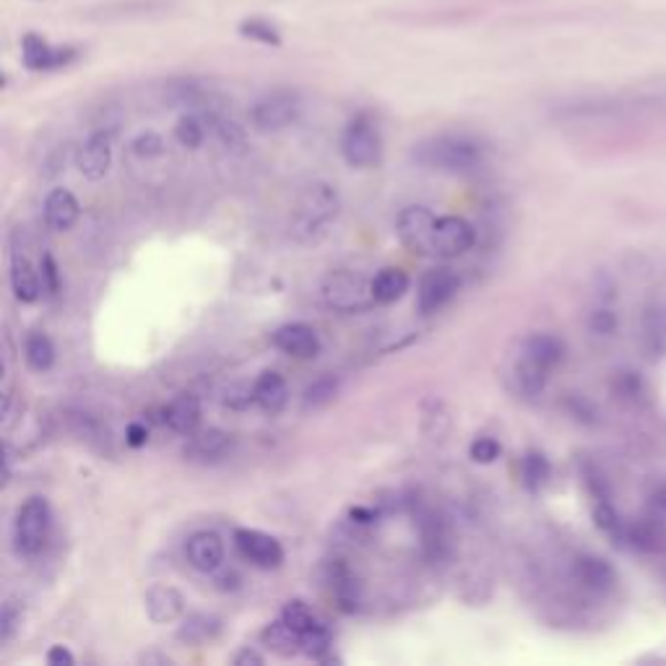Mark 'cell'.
<instances>
[{"instance_id":"cell-47","label":"cell","mask_w":666,"mask_h":666,"mask_svg":"<svg viewBox=\"0 0 666 666\" xmlns=\"http://www.w3.org/2000/svg\"><path fill=\"white\" fill-rule=\"evenodd\" d=\"M141 662H144V664H154V662H157V664H169L167 656H157V654H146V656H141Z\"/></svg>"},{"instance_id":"cell-22","label":"cell","mask_w":666,"mask_h":666,"mask_svg":"<svg viewBox=\"0 0 666 666\" xmlns=\"http://www.w3.org/2000/svg\"><path fill=\"white\" fill-rule=\"evenodd\" d=\"M549 370L545 362H539L537 357H531L529 352L521 349V357L515 362V383H518V391L526 393V396H539V393L547 388L549 380Z\"/></svg>"},{"instance_id":"cell-10","label":"cell","mask_w":666,"mask_h":666,"mask_svg":"<svg viewBox=\"0 0 666 666\" xmlns=\"http://www.w3.org/2000/svg\"><path fill=\"white\" fill-rule=\"evenodd\" d=\"M110 164H113V133L94 130L79 149L76 167L86 180L97 183L110 172Z\"/></svg>"},{"instance_id":"cell-13","label":"cell","mask_w":666,"mask_h":666,"mask_svg":"<svg viewBox=\"0 0 666 666\" xmlns=\"http://www.w3.org/2000/svg\"><path fill=\"white\" fill-rule=\"evenodd\" d=\"M271 341L278 352L297 357V359H313L320 352V339H317L313 325H308V323H286V325L276 328Z\"/></svg>"},{"instance_id":"cell-2","label":"cell","mask_w":666,"mask_h":666,"mask_svg":"<svg viewBox=\"0 0 666 666\" xmlns=\"http://www.w3.org/2000/svg\"><path fill=\"white\" fill-rule=\"evenodd\" d=\"M339 214V193L328 183H313L297 200L292 232L300 242H315Z\"/></svg>"},{"instance_id":"cell-36","label":"cell","mask_w":666,"mask_h":666,"mask_svg":"<svg viewBox=\"0 0 666 666\" xmlns=\"http://www.w3.org/2000/svg\"><path fill=\"white\" fill-rule=\"evenodd\" d=\"M239 35L242 37H247V40L253 42H261V44H281V37H278V32H276V27H271L269 21H263V19H250V21H242L239 24Z\"/></svg>"},{"instance_id":"cell-3","label":"cell","mask_w":666,"mask_h":666,"mask_svg":"<svg viewBox=\"0 0 666 666\" xmlns=\"http://www.w3.org/2000/svg\"><path fill=\"white\" fill-rule=\"evenodd\" d=\"M47 537H50V505L44 498H29L19 508L16 523H13L16 552L24 557H35L42 552Z\"/></svg>"},{"instance_id":"cell-28","label":"cell","mask_w":666,"mask_h":666,"mask_svg":"<svg viewBox=\"0 0 666 666\" xmlns=\"http://www.w3.org/2000/svg\"><path fill=\"white\" fill-rule=\"evenodd\" d=\"M523 352H529L531 357H537L539 362H545L549 370H554L562 357H565V344L552 336V333H534L523 341Z\"/></svg>"},{"instance_id":"cell-40","label":"cell","mask_w":666,"mask_h":666,"mask_svg":"<svg viewBox=\"0 0 666 666\" xmlns=\"http://www.w3.org/2000/svg\"><path fill=\"white\" fill-rule=\"evenodd\" d=\"M500 453H503V445L495 437H476L469 448L471 461L476 464H492L500 458Z\"/></svg>"},{"instance_id":"cell-16","label":"cell","mask_w":666,"mask_h":666,"mask_svg":"<svg viewBox=\"0 0 666 666\" xmlns=\"http://www.w3.org/2000/svg\"><path fill=\"white\" fill-rule=\"evenodd\" d=\"M573 578L591 593H607L615 586L612 565L601 557H593V554H581L573 562Z\"/></svg>"},{"instance_id":"cell-30","label":"cell","mask_w":666,"mask_h":666,"mask_svg":"<svg viewBox=\"0 0 666 666\" xmlns=\"http://www.w3.org/2000/svg\"><path fill=\"white\" fill-rule=\"evenodd\" d=\"M219 627H222V623H219L216 617H211V615H191V617L183 623V627H180L177 638H180L183 643H188V646H200V643L216 638V635H219Z\"/></svg>"},{"instance_id":"cell-26","label":"cell","mask_w":666,"mask_h":666,"mask_svg":"<svg viewBox=\"0 0 666 666\" xmlns=\"http://www.w3.org/2000/svg\"><path fill=\"white\" fill-rule=\"evenodd\" d=\"M643 347L648 357H659L666 349V315L659 305H651L643 313Z\"/></svg>"},{"instance_id":"cell-19","label":"cell","mask_w":666,"mask_h":666,"mask_svg":"<svg viewBox=\"0 0 666 666\" xmlns=\"http://www.w3.org/2000/svg\"><path fill=\"white\" fill-rule=\"evenodd\" d=\"M253 401H255L263 411L278 414V411L286 406V401H289L286 380H284L278 372H274V370L263 372V375L255 380V386H253Z\"/></svg>"},{"instance_id":"cell-46","label":"cell","mask_w":666,"mask_h":666,"mask_svg":"<svg viewBox=\"0 0 666 666\" xmlns=\"http://www.w3.org/2000/svg\"><path fill=\"white\" fill-rule=\"evenodd\" d=\"M216 584H219L222 591H235V588L239 586V578H237V573H224Z\"/></svg>"},{"instance_id":"cell-20","label":"cell","mask_w":666,"mask_h":666,"mask_svg":"<svg viewBox=\"0 0 666 666\" xmlns=\"http://www.w3.org/2000/svg\"><path fill=\"white\" fill-rule=\"evenodd\" d=\"M183 607H185V599H183V593L175 591V588L157 586L146 593V612H149V617H152L154 623H159V625L177 620V617L183 615Z\"/></svg>"},{"instance_id":"cell-8","label":"cell","mask_w":666,"mask_h":666,"mask_svg":"<svg viewBox=\"0 0 666 666\" xmlns=\"http://www.w3.org/2000/svg\"><path fill=\"white\" fill-rule=\"evenodd\" d=\"M235 547L247 562H253L261 570H274L284 562V549L278 539L255 529H239L235 534Z\"/></svg>"},{"instance_id":"cell-17","label":"cell","mask_w":666,"mask_h":666,"mask_svg":"<svg viewBox=\"0 0 666 666\" xmlns=\"http://www.w3.org/2000/svg\"><path fill=\"white\" fill-rule=\"evenodd\" d=\"M625 545L640 552H659L666 545V529L664 521L659 513H651L635 523H627V537Z\"/></svg>"},{"instance_id":"cell-31","label":"cell","mask_w":666,"mask_h":666,"mask_svg":"<svg viewBox=\"0 0 666 666\" xmlns=\"http://www.w3.org/2000/svg\"><path fill=\"white\" fill-rule=\"evenodd\" d=\"M521 479L526 484L529 492H539L549 479V461L545 453L539 451H529L521 461Z\"/></svg>"},{"instance_id":"cell-34","label":"cell","mask_w":666,"mask_h":666,"mask_svg":"<svg viewBox=\"0 0 666 666\" xmlns=\"http://www.w3.org/2000/svg\"><path fill=\"white\" fill-rule=\"evenodd\" d=\"M175 138L185 149H198L206 138V120L196 113H185L175 122Z\"/></svg>"},{"instance_id":"cell-41","label":"cell","mask_w":666,"mask_h":666,"mask_svg":"<svg viewBox=\"0 0 666 666\" xmlns=\"http://www.w3.org/2000/svg\"><path fill=\"white\" fill-rule=\"evenodd\" d=\"M19 625H21V609H19V604L16 601H5L3 604V615H0V640L8 643Z\"/></svg>"},{"instance_id":"cell-12","label":"cell","mask_w":666,"mask_h":666,"mask_svg":"<svg viewBox=\"0 0 666 666\" xmlns=\"http://www.w3.org/2000/svg\"><path fill=\"white\" fill-rule=\"evenodd\" d=\"M21 55H24V66L29 71H55V68L74 63L79 52L71 47H50L37 35H27L21 42Z\"/></svg>"},{"instance_id":"cell-25","label":"cell","mask_w":666,"mask_h":666,"mask_svg":"<svg viewBox=\"0 0 666 666\" xmlns=\"http://www.w3.org/2000/svg\"><path fill=\"white\" fill-rule=\"evenodd\" d=\"M261 640H263L271 651L281 654V656H294V654H302V635H300L297 630H292V627L286 625L281 617L263 630Z\"/></svg>"},{"instance_id":"cell-42","label":"cell","mask_w":666,"mask_h":666,"mask_svg":"<svg viewBox=\"0 0 666 666\" xmlns=\"http://www.w3.org/2000/svg\"><path fill=\"white\" fill-rule=\"evenodd\" d=\"M42 284L47 286V292H58L60 289V276H58V266L52 261V255H44L42 258Z\"/></svg>"},{"instance_id":"cell-39","label":"cell","mask_w":666,"mask_h":666,"mask_svg":"<svg viewBox=\"0 0 666 666\" xmlns=\"http://www.w3.org/2000/svg\"><path fill=\"white\" fill-rule=\"evenodd\" d=\"M130 152L141 159L161 157V154H164V141H161L159 133L146 130V133H141V136H136V138L130 141Z\"/></svg>"},{"instance_id":"cell-35","label":"cell","mask_w":666,"mask_h":666,"mask_svg":"<svg viewBox=\"0 0 666 666\" xmlns=\"http://www.w3.org/2000/svg\"><path fill=\"white\" fill-rule=\"evenodd\" d=\"M281 620L286 623V625L292 627V630H297L300 635L305 632V630H310V627L317 623L313 615V609L305 604V601H300V599H294V601H289L286 607H284V612H281Z\"/></svg>"},{"instance_id":"cell-5","label":"cell","mask_w":666,"mask_h":666,"mask_svg":"<svg viewBox=\"0 0 666 666\" xmlns=\"http://www.w3.org/2000/svg\"><path fill=\"white\" fill-rule=\"evenodd\" d=\"M302 113V102H300V94L289 91V89H276V91H269L263 94L253 110H250V120L258 130L263 133H276V130H284L289 128L294 120L300 118Z\"/></svg>"},{"instance_id":"cell-11","label":"cell","mask_w":666,"mask_h":666,"mask_svg":"<svg viewBox=\"0 0 666 666\" xmlns=\"http://www.w3.org/2000/svg\"><path fill=\"white\" fill-rule=\"evenodd\" d=\"M458 292V276L451 269H432L422 276L417 292V308L422 315L437 313Z\"/></svg>"},{"instance_id":"cell-9","label":"cell","mask_w":666,"mask_h":666,"mask_svg":"<svg viewBox=\"0 0 666 666\" xmlns=\"http://www.w3.org/2000/svg\"><path fill=\"white\" fill-rule=\"evenodd\" d=\"M476 242V232L464 216H440L435 227V255L458 258L469 253Z\"/></svg>"},{"instance_id":"cell-43","label":"cell","mask_w":666,"mask_h":666,"mask_svg":"<svg viewBox=\"0 0 666 666\" xmlns=\"http://www.w3.org/2000/svg\"><path fill=\"white\" fill-rule=\"evenodd\" d=\"M74 654L66 648V646H52L50 651H47V664L50 666H74Z\"/></svg>"},{"instance_id":"cell-15","label":"cell","mask_w":666,"mask_h":666,"mask_svg":"<svg viewBox=\"0 0 666 666\" xmlns=\"http://www.w3.org/2000/svg\"><path fill=\"white\" fill-rule=\"evenodd\" d=\"M81 216L79 198L74 196L66 188H55L50 191V196L44 198V222L50 230L55 232H68Z\"/></svg>"},{"instance_id":"cell-45","label":"cell","mask_w":666,"mask_h":666,"mask_svg":"<svg viewBox=\"0 0 666 666\" xmlns=\"http://www.w3.org/2000/svg\"><path fill=\"white\" fill-rule=\"evenodd\" d=\"M263 662H266V659H263L258 651H250V648H242L235 656L237 666H263Z\"/></svg>"},{"instance_id":"cell-38","label":"cell","mask_w":666,"mask_h":666,"mask_svg":"<svg viewBox=\"0 0 666 666\" xmlns=\"http://www.w3.org/2000/svg\"><path fill=\"white\" fill-rule=\"evenodd\" d=\"M588 328L596 336H612L617 331V313L609 305H599L588 315Z\"/></svg>"},{"instance_id":"cell-37","label":"cell","mask_w":666,"mask_h":666,"mask_svg":"<svg viewBox=\"0 0 666 666\" xmlns=\"http://www.w3.org/2000/svg\"><path fill=\"white\" fill-rule=\"evenodd\" d=\"M339 391V383L333 378H320L305 391V409H320L328 401H333V396Z\"/></svg>"},{"instance_id":"cell-32","label":"cell","mask_w":666,"mask_h":666,"mask_svg":"<svg viewBox=\"0 0 666 666\" xmlns=\"http://www.w3.org/2000/svg\"><path fill=\"white\" fill-rule=\"evenodd\" d=\"M24 352H27L29 367L37 370V372H47V370L55 364V347H52V341H50L47 333L35 331V333L27 339V349H24Z\"/></svg>"},{"instance_id":"cell-21","label":"cell","mask_w":666,"mask_h":666,"mask_svg":"<svg viewBox=\"0 0 666 666\" xmlns=\"http://www.w3.org/2000/svg\"><path fill=\"white\" fill-rule=\"evenodd\" d=\"M11 286H13V294L19 302H37L42 292V281L40 274L35 271V266L29 263L27 255H13V263H11Z\"/></svg>"},{"instance_id":"cell-7","label":"cell","mask_w":666,"mask_h":666,"mask_svg":"<svg viewBox=\"0 0 666 666\" xmlns=\"http://www.w3.org/2000/svg\"><path fill=\"white\" fill-rule=\"evenodd\" d=\"M323 297L331 308L336 310H362L372 300V284H364L362 276H354L352 271H336L325 278L323 284Z\"/></svg>"},{"instance_id":"cell-6","label":"cell","mask_w":666,"mask_h":666,"mask_svg":"<svg viewBox=\"0 0 666 666\" xmlns=\"http://www.w3.org/2000/svg\"><path fill=\"white\" fill-rule=\"evenodd\" d=\"M437 216L425 206H409L396 219V235L417 255H435Z\"/></svg>"},{"instance_id":"cell-4","label":"cell","mask_w":666,"mask_h":666,"mask_svg":"<svg viewBox=\"0 0 666 666\" xmlns=\"http://www.w3.org/2000/svg\"><path fill=\"white\" fill-rule=\"evenodd\" d=\"M341 154L352 167H372L383 154V138L370 115H357L341 133Z\"/></svg>"},{"instance_id":"cell-23","label":"cell","mask_w":666,"mask_h":666,"mask_svg":"<svg viewBox=\"0 0 666 666\" xmlns=\"http://www.w3.org/2000/svg\"><path fill=\"white\" fill-rule=\"evenodd\" d=\"M370 284H372V300L378 305H391V302L401 300L406 294L409 274L404 269H398V266H388V269H380Z\"/></svg>"},{"instance_id":"cell-44","label":"cell","mask_w":666,"mask_h":666,"mask_svg":"<svg viewBox=\"0 0 666 666\" xmlns=\"http://www.w3.org/2000/svg\"><path fill=\"white\" fill-rule=\"evenodd\" d=\"M125 440H128L130 448H141V445H146V440H149V430H146L141 422H133V425H128V430H125Z\"/></svg>"},{"instance_id":"cell-27","label":"cell","mask_w":666,"mask_h":666,"mask_svg":"<svg viewBox=\"0 0 666 666\" xmlns=\"http://www.w3.org/2000/svg\"><path fill=\"white\" fill-rule=\"evenodd\" d=\"M448 531H445V523L437 518V515H425L422 518V552L425 557L437 562L448 554Z\"/></svg>"},{"instance_id":"cell-18","label":"cell","mask_w":666,"mask_h":666,"mask_svg":"<svg viewBox=\"0 0 666 666\" xmlns=\"http://www.w3.org/2000/svg\"><path fill=\"white\" fill-rule=\"evenodd\" d=\"M164 422L169 425V430L180 432V435H193L200 425V401L193 393H180L175 396L167 409H164Z\"/></svg>"},{"instance_id":"cell-1","label":"cell","mask_w":666,"mask_h":666,"mask_svg":"<svg viewBox=\"0 0 666 666\" xmlns=\"http://www.w3.org/2000/svg\"><path fill=\"white\" fill-rule=\"evenodd\" d=\"M414 159L440 172H471L484 161V146L469 136H437L422 141Z\"/></svg>"},{"instance_id":"cell-24","label":"cell","mask_w":666,"mask_h":666,"mask_svg":"<svg viewBox=\"0 0 666 666\" xmlns=\"http://www.w3.org/2000/svg\"><path fill=\"white\" fill-rule=\"evenodd\" d=\"M230 445H232V440L227 432L206 430L191 440V445L185 448V456L198 458V461H216L230 451Z\"/></svg>"},{"instance_id":"cell-14","label":"cell","mask_w":666,"mask_h":666,"mask_svg":"<svg viewBox=\"0 0 666 666\" xmlns=\"http://www.w3.org/2000/svg\"><path fill=\"white\" fill-rule=\"evenodd\" d=\"M185 554H188V562L196 570L216 573L222 568V562H224V545H222L219 534H214V531H196L188 539Z\"/></svg>"},{"instance_id":"cell-33","label":"cell","mask_w":666,"mask_h":666,"mask_svg":"<svg viewBox=\"0 0 666 666\" xmlns=\"http://www.w3.org/2000/svg\"><path fill=\"white\" fill-rule=\"evenodd\" d=\"M331 591L336 593V599H339V604L344 609H349V612L357 609V604H359V586H357L354 576L344 565H333L331 568Z\"/></svg>"},{"instance_id":"cell-29","label":"cell","mask_w":666,"mask_h":666,"mask_svg":"<svg viewBox=\"0 0 666 666\" xmlns=\"http://www.w3.org/2000/svg\"><path fill=\"white\" fill-rule=\"evenodd\" d=\"M593 521H596V526H599L609 539H615L617 545H625L627 523L620 518V513L615 510V505L609 503V498H596Z\"/></svg>"}]
</instances>
